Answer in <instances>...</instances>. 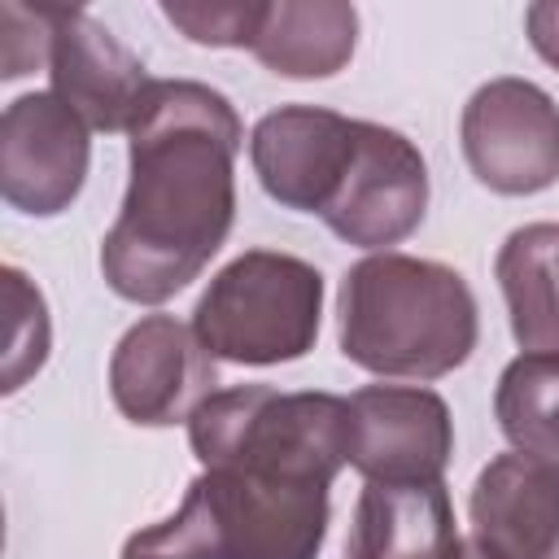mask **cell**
<instances>
[{
	"mask_svg": "<svg viewBox=\"0 0 559 559\" xmlns=\"http://www.w3.org/2000/svg\"><path fill=\"white\" fill-rule=\"evenodd\" d=\"M236 105L197 79H157L127 131V192L100 240L105 284L135 306L183 293L236 223Z\"/></svg>",
	"mask_w": 559,
	"mask_h": 559,
	"instance_id": "6da1fadb",
	"label": "cell"
},
{
	"mask_svg": "<svg viewBox=\"0 0 559 559\" xmlns=\"http://www.w3.org/2000/svg\"><path fill=\"white\" fill-rule=\"evenodd\" d=\"M341 354L380 380H441L480 341L472 284L432 258L367 253L336 293Z\"/></svg>",
	"mask_w": 559,
	"mask_h": 559,
	"instance_id": "7a4b0ae2",
	"label": "cell"
},
{
	"mask_svg": "<svg viewBox=\"0 0 559 559\" xmlns=\"http://www.w3.org/2000/svg\"><path fill=\"white\" fill-rule=\"evenodd\" d=\"M328 520L323 485L201 467L183 502L131 533L118 559H319Z\"/></svg>",
	"mask_w": 559,
	"mask_h": 559,
	"instance_id": "3957f363",
	"label": "cell"
},
{
	"mask_svg": "<svg viewBox=\"0 0 559 559\" xmlns=\"http://www.w3.org/2000/svg\"><path fill=\"white\" fill-rule=\"evenodd\" d=\"M188 445L201 467L332 489L349 463V406L323 389L280 393L271 384H231L192 411Z\"/></svg>",
	"mask_w": 559,
	"mask_h": 559,
	"instance_id": "277c9868",
	"label": "cell"
},
{
	"mask_svg": "<svg viewBox=\"0 0 559 559\" xmlns=\"http://www.w3.org/2000/svg\"><path fill=\"white\" fill-rule=\"evenodd\" d=\"M323 328V271L297 253L245 249L192 310V332L214 362L280 367L314 349Z\"/></svg>",
	"mask_w": 559,
	"mask_h": 559,
	"instance_id": "5b68a950",
	"label": "cell"
},
{
	"mask_svg": "<svg viewBox=\"0 0 559 559\" xmlns=\"http://www.w3.org/2000/svg\"><path fill=\"white\" fill-rule=\"evenodd\" d=\"M459 144L480 188L537 197L559 183V105L533 79L480 83L459 118Z\"/></svg>",
	"mask_w": 559,
	"mask_h": 559,
	"instance_id": "8992f818",
	"label": "cell"
},
{
	"mask_svg": "<svg viewBox=\"0 0 559 559\" xmlns=\"http://www.w3.org/2000/svg\"><path fill=\"white\" fill-rule=\"evenodd\" d=\"M428 162L419 144L384 122L358 118L349 170L323 210V227L367 253H389L428 214Z\"/></svg>",
	"mask_w": 559,
	"mask_h": 559,
	"instance_id": "52a82bcc",
	"label": "cell"
},
{
	"mask_svg": "<svg viewBox=\"0 0 559 559\" xmlns=\"http://www.w3.org/2000/svg\"><path fill=\"white\" fill-rule=\"evenodd\" d=\"M92 166V127L57 96L26 92L0 118V197L26 218L66 214Z\"/></svg>",
	"mask_w": 559,
	"mask_h": 559,
	"instance_id": "ba28073f",
	"label": "cell"
},
{
	"mask_svg": "<svg viewBox=\"0 0 559 559\" xmlns=\"http://www.w3.org/2000/svg\"><path fill=\"white\" fill-rule=\"evenodd\" d=\"M349 406V467L367 485H432L454 454V419L428 384H362Z\"/></svg>",
	"mask_w": 559,
	"mask_h": 559,
	"instance_id": "9c48e42d",
	"label": "cell"
},
{
	"mask_svg": "<svg viewBox=\"0 0 559 559\" xmlns=\"http://www.w3.org/2000/svg\"><path fill=\"white\" fill-rule=\"evenodd\" d=\"M214 358L175 314L135 319L109 354V397L135 428H175L214 393Z\"/></svg>",
	"mask_w": 559,
	"mask_h": 559,
	"instance_id": "30bf717a",
	"label": "cell"
},
{
	"mask_svg": "<svg viewBox=\"0 0 559 559\" xmlns=\"http://www.w3.org/2000/svg\"><path fill=\"white\" fill-rule=\"evenodd\" d=\"M354 135L358 118L323 105H280L253 122L249 162L275 205L323 218L349 170Z\"/></svg>",
	"mask_w": 559,
	"mask_h": 559,
	"instance_id": "8fae6325",
	"label": "cell"
},
{
	"mask_svg": "<svg viewBox=\"0 0 559 559\" xmlns=\"http://www.w3.org/2000/svg\"><path fill=\"white\" fill-rule=\"evenodd\" d=\"M48 79L92 131H131L148 87L157 83L144 61L87 9L52 4Z\"/></svg>",
	"mask_w": 559,
	"mask_h": 559,
	"instance_id": "7c38bea8",
	"label": "cell"
},
{
	"mask_svg": "<svg viewBox=\"0 0 559 559\" xmlns=\"http://www.w3.org/2000/svg\"><path fill=\"white\" fill-rule=\"evenodd\" d=\"M472 542L489 559H559V463L489 459L467 493Z\"/></svg>",
	"mask_w": 559,
	"mask_h": 559,
	"instance_id": "4fadbf2b",
	"label": "cell"
},
{
	"mask_svg": "<svg viewBox=\"0 0 559 559\" xmlns=\"http://www.w3.org/2000/svg\"><path fill=\"white\" fill-rule=\"evenodd\" d=\"M459 528L445 480L362 485L345 559H459Z\"/></svg>",
	"mask_w": 559,
	"mask_h": 559,
	"instance_id": "5bb4252c",
	"label": "cell"
},
{
	"mask_svg": "<svg viewBox=\"0 0 559 559\" xmlns=\"http://www.w3.org/2000/svg\"><path fill=\"white\" fill-rule=\"evenodd\" d=\"M358 9L345 0H266L249 52L280 79H332L354 61Z\"/></svg>",
	"mask_w": 559,
	"mask_h": 559,
	"instance_id": "9a60e30c",
	"label": "cell"
},
{
	"mask_svg": "<svg viewBox=\"0 0 559 559\" xmlns=\"http://www.w3.org/2000/svg\"><path fill=\"white\" fill-rule=\"evenodd\" d=\"M493 275L520 354H559V223L515 227L493 258Z\"/></svg>",
	"mask_w": 559,
	"mask_h": 559,
	"instance_id": "2e32d148",
	"label": "cell"
},
{
	"mask_svg": "<svg viewBox=\"0 0 559 559\" xmlns=\"http://www.w3.org/2000/svg\"><path fill=\"white\" fill-rule=\"evenodd\" d=\"M493 419L515 454L559 463V354H515L498 376Z\"/></svg>",
	"mask_w": 559,
	"mask_h": 559,
	"instance_id": "e0dca14e",
	"label": "cell"
},
{
	"mask_svg": "<svg viewBox=\"0 0 559 559\" xmlns=\"http://www.w3.org/2000/svg\"><path fill=\"white\" fill-rule=\"evenodd\" d=\"M4 306H9V328H4V371H0V393H17L52 349V319L48 301L26 280V271L4 266Z\"/></svg>",
	"mask_w": 559,
	"mask_h": 559,
	"instance_id": "ac0fdd59",
	"label": "cell"
},
{
	"mask_svg": "<svg viewBox=\"0 0 559 559\" xmlns=\"http://www.w3.org/2000/svg\"><path fill=\"white\" fill-rule=\"evenodd\" d=\"M266 0H162V17L201 48H249Z\"/></svg>",
	"mask_w": 559,
	"mask_h": 559,
	"instance_id": "d6986e66",
	"label": "cell"
},
{
	"mask_svg": "<svg viewBox=\"0 0 559 559\" xmlns=\"http://www.w3.org/2000/svg\"><path fill=\"white\" fill-rule=\"evenodd\" d=\"M52 48V4H0V79H22L35 66H48Z\"/></svg>",
	"mask_w": 559,
	"mask_h": 559,
	"instance_id": "ffe728a7",
	"label": "cell"
},
{
	"mask_svg": "<svg viewBox=\"0 0 559 559\" xmlns=\"http://www.w3.org/2000/svg\"><path fill=\"white\" fill-rule=\"evenodd\" d=\"M524 35L533 44V52L559 70V0H537L524 9Z\"/></svg>",
	"mask_w": 559,
	"mask_h": 559,
	"instance_id": "44dd1931",
	"label": "cell"
},
{
	"mask_svg": "<svg viewBox=\"0 0 559 559\" xmlns=\"http://www.w3.org/2000/svg\"><path fill=\"white\" fill-rule=\"evenodd\" d=\"M459 559H489V555H485V550H480L472 537H463V546H459Z\"/></svg>",
	"mask_w": 559,
	"mask_h": 559,
	"instance_id": "7402d4cb",
	"label": "cell"
}]
</instances>
